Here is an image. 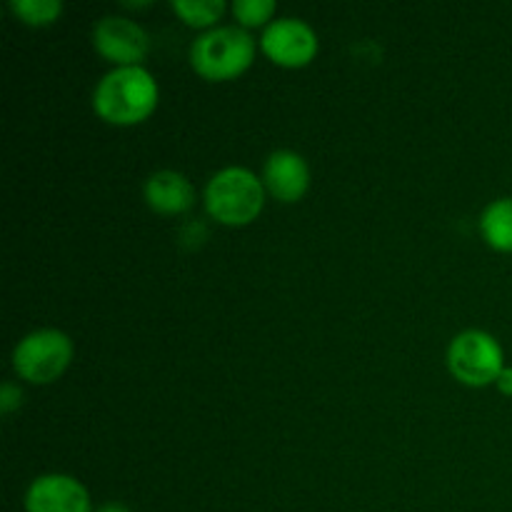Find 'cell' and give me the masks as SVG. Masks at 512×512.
<instances>
[{
    "mask_svg": "<svg viewBox=\"0 0 512 512\" xmlns=\"http://www.w3.org/2000/svg\"><path fill=\"white\" fill-rule=\"evenodd\" d=\"M158 108V83L143 65L113 68L93 90V110L100 120L118 128H130L153 115Z\"/></svg>",
    "mask_w": 512,
    "mask_h": 512,
    "instance_id": "cell-1",
    "label": "cell"
},
{
    "mask_svg": "<svg viewBox=\"0 0 512 512\" xmlns=\"http://www.w3.org/2000/svg\"><path fill=\"white\" fill-rule=\"evenodd\" d=\"M258 43L240 25H218L205 30L190 45V65L210 83L235 80L253 65Z\"/></svg>",
    "mask_w": 512,
    "mask_h": 512,
    "instance_id": "cell-2",
    "label": "cell"
},
{
    "mask_svg": "<svg viewBox=\"0 0 512 512\" xmlns=\"http://www.w3.org/2000/svg\"><path fill=\"white\" fill-rule=\"evenodd\" d=\"M205 210L213 220L228 228L250 225L265 208V185L253 170L223 168L205 185Z\"/></svg>",
    "mask_w": 512,
    "mask_h": 512,
    "instance_id": "cell-3",
    "label": "cell"
},
{
    "mask_svg": "<svg viewBox=\"0 0 512 512\" xmlns=\"http://www.w3.org/2000/svg\"><path fill=\"white\" fill-rule=\"evenodd\" d=\"M73 360V340L55 328L33 330L13 348V370L33 385L55 383Z\"/></svg>",
    "mask_w": 512,
    "mask_h": 512,
    "instance_id": "cell-4",
    "label": "cell"
},
{
    "mask_svg": "<svg viewBox=\"0 0 512 512\" xmlns=\"http://www.w3.org/2000/svg\"><path fill=\"white\" fill-rule=\"evenodd\" d=\"M448 368L455 380L470 388L495 385L505 370L503 348L485 330H465L450 343Z\"/></svg>",
    "mask_w": 512,
    "mask_h": 512,
    "instance_id": "cell-5",
    "label": "cell"
},
{
    "mask_svg": "<svg viewBox=\"0 0 512 512\" xmlns=\"http://www.w3.org/2000/svg\"><path fill=\"white\" fill-rule=\"evenodd\" d=\"M318 35L305 20L278 18L260 35V50L280 68H305L318 55Z\"/></svg>",
    "mask_w": 512,
    "mask_h": 512,
    "instance_id": "cell-6",
    "label": "cell"
},
{
    "mask_svg": "<svg viewBox=\"0 0 512 512\" xmlns=\"http://www.w3.org/2000/svg\"><path fill=\"white\" fill-rule=\"evenodd\" d=\"M93 48L115 68H133L148 55L150 38L135 20L123 15H105L93 28Z\"/></svg>",
    "mask_w": 512,
    "mask_h": 512,
    "instance_id": "cell-7",
    "label": "cell"
},
{
    "mask_svg": "<svg viewBox=\"0 0 512 512\" xmlns=\"http://www.w3.org/2000/svg\"><path fill=\"white\" fill-rule=\"evenodd\" d=\"M25 512H95L90 495L73 475L50 473L30 483L25 493Z\"/></svg>",
    "mask_w": 512,
    "mask_h": 512,
    "instance_id": "cell-8",
    "label": "cell"
},
{
    "mask_svg": "<svg viewBox=\"0 0 512 512\" xmlns=\"http://www.w3.org/2000/svg\"><path fill=\"white\" fill-rule=\"evenodd\" d=\"M265 193L280 203H298L310 188V168L295 150H275L268 155L263 168Z\"/></svg>",
    "mask_w": 512,
    "mask_h": 512,
    "instance_id": "cell-9",
    "label": "cell"
},
{
    "mask_svg": "<svg viewBox=\"0 0 512 512\" xmlns=\"http://www.w3.org/2000/svg\"><path fill=\"white\" fill-rule=\"evenodd\" d=\"M145 203L158 215H183L195 205V188L178 170H155L143 185Z\"/></svg>",
    "mask_w": 512,
    "mask_h": 512,
    "instance_id": "cell-10",
    "label": "cell"
},
{
    "mask_svg": "<svg viewBox=\"0 0 512 512\" xmlns=\"http://www.w3.org/2000/svg\"><path fill=\"white\" fill-rule=\"evenodd\" d=\"M483 240L498 253H512V198H498L480 215Z\"/></svg>",
    "mask_w": 512,
    "mask_h": 512,
    "instance_id": "cell-11",
    "label": "cell"
},
{
    "mask_svg": "<svg viewBox=\"0 0 512 512\" xmlns=\"http://www.w3.org/2000/svg\"><path fill=\"white\" fill-rule=\"evenodd\" d=\"M170 8H173V13L178 15L185 25L198 30L218 28L215 23H218L225 13L223 0H173Z\"/></svg>",
    "mask_w": 512,
    "mask_h": 512,
    "instance_id": "cell-12",
    "label": "cell"
},
{
    "mask_svg": "<svg viewBox=\"0 0 512 512\" xmlns=\"http://www.w3.org/2000/svg\"><path fill=\"white\" fill-rule=\"evenodd\" d=\"M10 13L30 28H48L63 15L60 0H10Z\"/></svg>",
    "mask_w": 512,
    "mask_h": 512,
    "instance_id": "cell-13",
    "label": "cell"
},
{
    "mask_svg": "<svg viewBox=\"0 0 512 512\" xmlns=\"http://www.w3.org/2000/svg\"><path fill=\"white\" fill-rule=\"evenodd\" d=\"M233 18L238 20L240 28H260L265 25L268 28L273 23V15L278 10V5L273 0H235L233 3Z\"/></svg>",
    "mask_w": 512,
    "mask_h": 512,
    "instance_id": "cell-14",
    "label": "cell"
},
{
    "mask_svg": "<svg viewBox=\"0 0 512 512\" xmlns=\"http://www.w3.org/2000/svg\"><path fill=\"white\" fill-rule=\"evenodd\" d=\"M20 405H23V390L15 383H3V388H0V413L10 415Z\"/></svg>",
    "mask_w": 512,
    "mask_h": 512,
    "instance_id": "cell-15",
    "label": "cell"
},
{
    "mask_svg": "<svg viewBox=\"0 0 512 512\" xmlns=\"http://www.w3.org/2000/svg\"><path fill=\"white\" fill-rule=\"evenodd\" d=\"M498 390L503 395H508V398H512V368H505L503 373H500V378H498Z\"/></svg>",
    "mask_w": 512,
    "mask_h": 512,
    "instance_id": "cell-16",
    "label": "cell"
},
{
    "mask_svg": "<svg viewBox=\"0 0 512 512\" xmlns=\"http://www.w3.org/2000/svg\"><path fill=\"white\" fill-rule=\"evenodd\" d=\"M95 512H133V510L125 508L123 503H105V505H100V508Z\"/></svg>",
    "mask_w": 512,
    "mask_h": 512,
    "instance_id": "cell-17",
    "label": "cell"
}]
</instances>
